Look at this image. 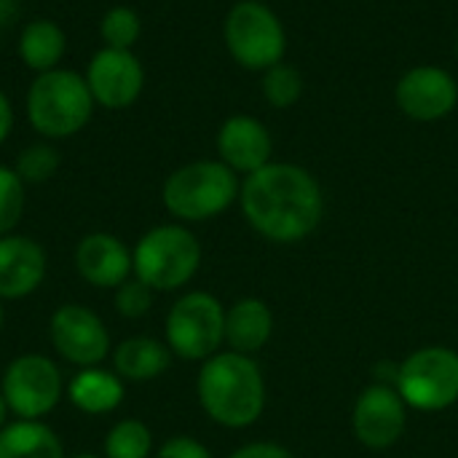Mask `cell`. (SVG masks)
<instances>
[{"label": "cell", "mask_w": 458, "mask_h": 458, "mask_svg": "<svg viewBox=\"0 0 458 458\" xmlns=\"http://www.w3.org/2000/svg\"><path fill=\"white\" fill-rule=\"evenodd\" d=\"M247 223L266 239L293 244L314 233L325 201L319 182L295 164H266L239 191Z\"/></svg>", "instance_id": "1"}, {"label": "cell", "mask_w": 458, "mask_h": 458, "mask_svg": "<svg viewBox=\"0 0 458 458\" xmlns=\"http://www.w3.org/2000/svg\"><path fill=\"white\" fill-rule=\"evenodd\" d=\"M196 394L204 413L225 429L252 427L266 408V378L250 354L217 352L204 360Z\"/></svg>", "instance_id": "2"}, {"label": "cell", "mask_w": 458, "mask_h": 458, "mask_svg": "<svg viewBox=\"0 0 458 458\" xmlns=\"http://www.w3.org/2000/svg\"><path fill=\"white\" fill-rule=\"evenodd\" d=\"M94 97L89 83L75 70H48L40 72L27 91V118L30 126L46 140H64L78 134L91 113Z\"/></svg>", "instance_id": "3"}, {"label": "cell", "mask_w": 458, "mask_h": 458, "mask_svg": "<svg viewBox=\"0 0 458 458\" xmlns=\"http://www.w3.org/2000/svg\"><path fill=\"white\" fill-rule=\"evenodd\" d=\"M239 191L236 172L223 161H193L166 177L161 199L172 217L201 223L223 215L236 201Z\"/></svg>", "instance_id": "4"}, {"label": "cell", "mask_w": 458, "mask_h": 458, "mask_svg": "<svg viewBox=\"0 0 458 458\" xmlns=\"http://www.w3.org/2000/svg\"><path fill=\"white\" fill-rule=\"evenodd\" d=\"M134 276L153 293L185 287L201 266V244L185 225H156L131 250Z\"/></svg>", "instance_id": "5"}, {"label": "cell", "mask_w": 458, "mask_h": 458, "mask_svg": "<svg viewBox=\"0 0 458 458\" xmlns=\"http://www.w3.org/2000/svg\"><path fill=\"white\" fill-rule=\"evenodd\" d=\"M166 346L174 357L188 362H204L225 344V309L204 293H185L166 314Z\"/></svg>", "instance_id": "6"}, {"label": "cell", "mask_w": 458, "mask_h": 458, "mask_svg": "<svg viewBox=\"0 0 458 458\" xmlns=\"http://www.w3.org/2000/svg\"><path fill=\"white\" fill-rule=\"evenodd\" d=\"M394 389L408 408L432 413L458 403V352L448 346H424L397 365Z\"/></svg>", "instance_id": "7"}, {"label": "cell", "mask_w": 458, "mask_h": 458, "mask_svg": "<svg viewBox=\"0 0 458 458\" xmlns=\"http://www.w3.org/2000/svg\"><path fill=\"white\" fill-rule=\"evenodd\" d=\"M225 46L247 70H268L282 62L287 38L282 21L258 0H242L225 19Z\"/></svg>", "instance_id": "8"}, {"label": "cell", "mask_w": 458, "mask_h": 458, "mask_svg": "<svg viewBox=\"0 0 458 458\" xmlns=\"http://www.w3.org/2000/svg\"><path fill=\"white\" fill-rule=\"evenodd\" d=\"M67 384L62 378L59 365L43 354H21L16 357L0 381V392L5 397L8 411L16 419L43 421L64 394Z\"/></svg>", "instance_id": "9"}, {"label": "cell", "mask_w": 458, "mask_h": 458, "mask_svg": "<svg viewBox=\"0 0 458 458\" xmlns=\"http://www.w3.org/2000/svg\"><path fill=\"white\" fill-rule=\"evenodd\" d=\"M48 338L54 352L81 368H97L102 365L110 352V333L102 322V317L81 303H64L59 306L48 319Z\"/></svg>", "instance_id": "10"}, {"label": "cell", "mask_w": 458, "mask_h": 458, "mask_svg": "<svg viewBox=\"0 0 458 458\" xmlns=\"http://www.w3.org/2000/svg\"><path fill=\"white\" fill-rule=\"evenodd\" d=\"M408 424V405L394 386L370 384L360 392L352 411V429L357 440L370 451L392 448Z\"/></svg>", "instance_id": "11"}, {"label": "cell", "mask_w": 458, "mask_h": 458, "mask_svg": "<svg viewBox=\"0 0 458 458\" xmlns=\"http://www.w3.org/2000/svg\"><path fill=\"white\" fill-rule=\"evenodd\" d=\"M86 83L97 105L123 110L137 102L145 86L142 62L123 48H99L86 70Z\"/></svg>", "instance_id": "12"}, {"label": "cell", "mask_w": 458, "mask_h": 458, "mask_svg": "<svg viewBox=\"0 0 458 458\" xmlns=\"http://www.w3.org/2000/svg\"><path fill=\"white\" fill-rule=\"evenodd\" d=\"M456 102V81L440 67H416L397 83V105L416 121H437L448 115Z\"/></svg>", "instance_id": "13"}, {"label": "cell", "mask_w": 458, "mask_h": 458, "mask_svg": "<svg viewBox=\"0 0 458 458\" xmlns=\"http://www.w3.org/2000/svg\"><path fill=\"white\" fill-rule=\"evenodd\" d=\"M75 271L91 287L118 290L134 274L131 250L113 233H89L75 247Z\"/></svg>", "instance_id": "14"}, {"label": "cell", "mask_w": 458, "mask_h": 458, "mask_svg": "<svg viewBox=\"0 0 458 458\" xmlns=\"http://www.w3.org/2000/svg\"><path fill=\"white\" fill-rule=\"evenodd\" d=\"M46 250L19 233L0 236V301H21L46 279Z\"/></svg>", "instance_id": "15"}, {"label": "cell", "mask_w": 458, "mask_h": 458, "mask_svg": "<svg viewBox=\"0 0 458 458\" xmlns=\"http://www.w3.org/2000/svg\"><path fill=\"white\" fill-rule=\"evenodd\" d=\"M217 153L233 172L252 174L271 164V134L252 115H233L217 131Z\"/></svg>", "instance_id": "16"}, {"label": "cell", "mask_w": 458, "mask_h": 458, "mask_svg": "<svg viewBox=\"0 0 458 458\" xmlns=\"http://www.w3.org/2000/svg\"><path fill=\"white\" fill-rule=\"evenodd\" d=\"M67 400L86 416H105L121 408L123 397H126V386L123 378L115 370H105V368H81L67 389H64Z\"/></svg>", "instance_id": "17"}, {"label": "cell", "mask_w": 458, "mask_h": 458, "mask_svg": "<svg viewBox=\"0 0 458 458\" xmlns=\"http://www.w3.org/2000/svg\"><path fill=\"white\" fill-rule=\"evenodd\" d=\"M274 333V314L258 298H242L225 309V344L231 352L255 354L260 352Z\"/></svg>", "instance_id": "18"}, {"label": "cell", "mask_w": 458, "mask_h": 458, "mask_svg": "<svg viewBox=\"0 0 458 458\" xmlns=\"http://www.w3.org/2000/svg\"><path fill=\"white\" fill-rule=\"evenodd\" d=\"M113 370L123 378V381H156L161 378L169 365H172V352L164 341L148 338V335H134L121 341L113 349Z\"/></svg>", "instance_id": "19"}, {"label": "cell", "mask_w": 458, "mask_h": 458, "mask_svg": "<svg viewBox=\"0 0 458 458\" xmlns=\"http://www.w3.org/2000/svg\"><path fill=\"white\" fill-rule=\"evenodd\" d=\"M0 458H64V445L48 424L16 419L0 429Z\"/></svg>", "instance_id": "20"}, {"label": "cell", "mask_w": 458, "mask_h": 458, "mask_svg": "<svg viewBox=\"0 0 458 458\" xmlns=\"http://www.w3.org/2000/svg\"><path fill=\"white\" fill-rule=\"evenodd\" d=\"M64 48H67L64 30L51 19H32L30 24H24L19 35V56L38 75L56 70L64 56Z\"/></svg>", "instance_id": "21"}, {"label": "cell", "mask_w": 458, "mask_h": 458, "mask_svg": "<svg viewBox=\"0 0 458 458\" xmlns=\"http://www.w3.org/2000/svg\"><path fill=\"white\" fill-rule=\"evenodd\" d=\"M153 432L140 419H121L105 437V458H150Z\"/></svg>", "instance_id": "22"}, {"label": "cell", "mask_w": 458, "mask_h": 458, "mask_svg": "<svg viewBox=\"0 0 458 458\" xmlns=\"http://www.w3.org/2000/svg\"><path fill=\"white\" fill-rule=\"evenodd\" d=\"M142 32V21H140V13L129 5H115L110 8L102 21H99V35L105 40L107 48H123V51H131V46L137 43Z\"/></svg>", "instance_id": "23"}, {"label": "cell", "mask_w": 458, "mask_h": 458, "mask_svg": "<svg viewBox=\"0 0 458 458\" xmlns=\"http://www.w3.org/2000/svg\"><path fill=\"white\" fill-rule=\"evenodd\" d=\"M59 153L56 148H51L48 142H35V145H27L19 158H16V174L21 177V182L27 185H38V182H46L56 174L59 169Z\"/></svg>", "instance_id": "24"}, {"label": "cell", "mask_w": 458, "mask_h": 458, "mask_svg": "<svg viewBox=\"0 0 458 458\" xmlns=\"http://www.w3.org/2000/svg\"><path fill=\"white\" fill-rule=\"evenodd\" d=\"M303 91V78L295 67L290 64H274L266 70L263 78V94L274 107H290L301 99Z\"/></svg>", "instance_id": "25"}, {"label": "cell", "mask_w": 458, "mask_h": 458, "mask_svg": "<svg viewBox=\"0 0 458 458\" xmlns=\"http://www.w3.org/2000/svg\"><path fill=\"white\" fill-rule=\"evenodd\" d=\"M24 215V182L11 166H0V236H8Z\"/></svg>", "instance_id": "26"}, {"label": "cell", "mask_w": 458, "mask_h": 458, "mask_svg": "<svg viewBox=\"0 0 458 458\" xmlns=\"http://www.w3.org/2000/svg\"><path fill=\"white\" fill-rule=\"evenodd\" d=\"M113 303H115V311L123 319H142L150 311V306H153V290L134 276V279H126L115 290Z\"/></svg>", "instance_id": "27"}, {"label": "cell", "mask_w": 458, "mask_h": 458, "mask_svg": "<svg viewBox=\"0 0 458 458\" xmlns=\"http://www.w3.org/2000/svg\"><path fill=\"white\" fill-rule=\"evenodd\" d=\"M156 458H215L212 451L199 443L196 437H188V435H174L169 437L166 443H161Z\"/></svg>", "instance_id": "28"}, {"label": "cell", "mask_w": 458, "mask_h": 458, "mask_svg": "<svg viewBox=\"0 0 458 458\" xmlns=\"http://www.w3.org/2000/svg\"><path fill=\"white\" fill-rule=\"evenodd\" d=\"M228 458H295L287 448L276 445V443H250L242 445L239 451H233Z\"/></svg>", "instance_id": "29"}, {"label": "cell", "mask_w": 458, "mask_h": 458, "mask_svg": "<svg viewBox=\"0 0 458 458\" xmlns=\"http://www.w3.org/2000/svg\"><path fill=\"white\" fill-rule=\"evenodd\" d=\"M11 126H13V110H11L8 97L0 91V142H5V137L11 134Z\"/></svg>", "instance_id": "30"}, {"label": "cell", "mask_w": 458, "mask_h": 458, "mask_svg": "<svg viewBox=\"0 0 458 458\" xmlns=\"http://www.w3.org/2000/svg\"><path fill=\"white\" fill-rule=\"evenodd\" d=\"M8 416H11V411H8V405H5V397H3V392H0V429L8 424Z\"/></svg>", "instance_id": "31"}, {"label": "cell", "mask_w": 458, "mask_h": 458, "mask_svg": "<svg viewBox=\"0 0 458 458\" xmlns=\"http://www.w3.org/2000/svg\"><path fill=\"white\" fill-rule=\"evenodd\" d=\"M3 325H5V311H3V301H0V333H3Z\"/></svg>", "instance_id": "32"}, {"label": "cell", "mask_w": 458, "mask_h": 458, "mask_svg": "<svg viewBox=\"0 0 458 458\" xmlns=\"http://www.w3.org/2000/svg\"><path fill=\"white\" fill-rule=\"evenodd\" d=\"M72 458H105V456H94V454H81V456H72Z\"/></svg>", "instance_id": "33"}, {"label": "cell", "mask_w": 458, "mask_h": 458, "mask_svg": "<svg viewBox=\"0 0 458 458\" xmlns=\"http://www.w3.org/2000/svg\"><path fill=\"white\" fill-rule=\"evenodd\" d=\"M456 51H458V46H456Z\"/></svg>", "instance_id": "34"}]
</instances>
